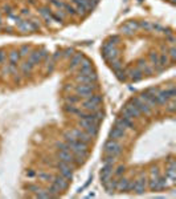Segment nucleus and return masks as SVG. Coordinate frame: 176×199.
<instances>
[{
    "label": "nucleus",
    "instance_id": "de8ad7c7",
    "mask_svg": "<svg viewBox=\"0 0 176 199\" xmlns=\"http://www.w3.org/2000/svg\"><path fill=\"white\" fill-rule=\"evenodd\" d=\"M28 190H32V191H34V193H37V191H40V187L38 186H36V184H30L29 187H28Z\"/></svg>",
    "mask_w": 176,
    "mask_h": 199
},
{
    "label": "nucleus",
    "instance_id": "6ab92c4d",
    "mask_svg": "<svg viewBox=\"0 0 176 199\" xmlns=\"http://www.w3.org/2000/svg\"><path fill=\"white\" fill-rule=\"evenodd\" d=\"M77 81L80 84H95L97 76H83V74H78Z\"/></svg>",
    "mask_w": 176,
    "mask_h": 199
},
{
    "label": "nucleus",
    "instance_id": "f257e3e1",
    "mask_svg": "<svg viewBox=\"0 0 176 199\" xmlns=\"http://www.w3.org/2000/svg\"><path fill=\"white\" fill-rule=\"evenodd\" d=\"M80 126L82 127V130H85L93 138L97 137V134L99 131V122L91 121V119H80Z\"/></svg>",
    "mask_w": 176,
    "mask_h": 199
},
{
    "label": "nucleus",
    "instance_id": "8fccbe9b",
    "mask_svg": "<svg viewBox=\"0 0 176 199\" xmlns=\"http://www.w3.org/2000/svg\"><path fill=\"white\" fill-rule=\"evenodd\" d=\"M27 175H28V176H34V175H36V172H34L33 170H29V171L27 172Z\"/></svg>",
    "mask_w": 176,
    "mask_h": 199
},
{
    "label": "nucleus",
    "instance_id": "6e6552de",
    "mask_svg": "<svg viewBox=\"0 0 176 199\" xmlns=\"http://www.w3.org/2000/svg\"><path fill=\"white\" fill-rule=\"evenodd\" d=\"M122 114H125V116L133 118V119L134 118H140V116H142V113L136 109V106L131 102V101H129V102L125 105V108L122 109Z\"/></svg>",
    "mask_w": 176,
    "mask_h": 199
},
{
    "label": "nucleus",
    "instance_id": "7ed1b4c3",
    "mask_svg": "<svg viewBox=\"0 0 176 199\" xmlns=\"http://www.w3.org/2000/svg\"><path fill=\"white\" fill-rule=\"evenodd\" d=\"M148 187L152 191H159L166 187H168V182H167V178H162V176H152L151 179L148 180Z\"/></svg>",
    "mask_w": 176,
    "mask_h": 199
},
{
    "label": "nucleus",
    "instance_id": "b1692460",
    "mask_svg": "<svg viewBox=\"0 0 176 199\" xmlns=\"http://www.w3.org/2000/svg\"><path fill=\"white\" fill-rule=\"evenodd\" d=\"M150 63H151V65H154V66H158L159 70H162V66L159 65V55H158L156 52L150 53Z\"/></svg>",
    "mask_w": 176,
    "mask_h": 199
},
{
    "label": "nucleus",
    "instance_id": "3c124183",
    "mask_svg": "<svg viewBox=\"0 0 176 199\" xmlns=\"http://www.w3.org/2000/svg\"><path fill=\"white\" fill-rule=\"evenodd\" d=\"M28 2H29L30 4H36V0H28Z\"/></svg>",
    "mask_w": 176,
    "mask_h": 199
},
{
    "label": "nucleus",
    "instance_id": "c85d7f7f",
    "mask_svg": "<svg viewBox=\"0 0 176 199\" xmlns=\"http://www.w3.org/2000/svg\"><path fill=\"white\" fill-rule=\"evenodd\" d=\"M66 104H70V105H77V104H80V96H77V94L68 96V97H66Z\"/></svg>",
    "mask_w": 176,
    "mask_h": 199
},
{
    "label": "nucleus",
    "instance_id": "09e8293b",
    "mask_svg": "<svg viewBox=\"0 0 176 199\" xmlns=\"http://www.w3.org/2000/svg\"><path fill=\"white\" fill-rule=\"evenodd\" d=\"M21 16H30V12H29V10L28 8H24V10H21Z\"/></svg>",
    "mask_w": 176,
    "mask_h": 199
},
{
    "label": "nucleus",
    "instance_id": "473e14b6",
    "mask_svg": "<svg viewBox=\"0 0 176 199\" xmlns=\"http://www.w3.org/2000/svg\"><path fill=\"white\" fill-rule=\"evenodd\" d=\"M29 52H30V47L29 45H21L20 49H19L20 56H28Z\"/></svg>",
    "mask_w": 176,
    "mask_h": 199
},
{
    "label": "nucleus",
    "instance_id": "49530a36",
    "mask_svg": "<svg viewBox=\"0 0 176 199\" xmlns=\"http://www.w3.org/2000/svg\"><path fill=\"white\" fill-rule=\"evenodd\" d=\"M64 52H65V56L66 57H72L74 55V51L72 49V48H68V49H65Z\"/></svg>",
    "mask_w": 176,
    "mask_h": 199
},
{
    "label": "nucleus",
    "instance_id": "4468645a",
    "mask_svg": "<svg viewBox=\"0 0 176 199\" xmlns=\"http://www.w3.org/2000/svg\"><path fill=\"white\" fill-rule=\"evenodd\" d=\"M126 135V130H123V129H119V127H117V126H114L111 130H110V139H119V138H123V137Z\"/></svg>",
    "mask_w": 176,
    "mask_h": 199
},
{
    "label": "nucleus",
    "instance_id": "5701e85b",
    "mask_svg": "<svg viewBox=\"0 0 176 199\" xmlns=\"http://www.w3.org/2000/svg\"><path fill=\"white\" fill-rule=\"evenodd\" d=\"M121 119H122V122L123 123H125V125H126V127H127V129H135V123H134V119L133 118H130V117H127V116H125V114H122V116L119 117Z\"/></svg>",
    "mask_w": 176,
    "mask_h": 199
},
{
    "label": "nucleus",
    "instance_id": "bb28decb",
    "mask_svg": "<svg viewBox=\"0 0 176 199\" xmlns=\"http://www.w3.org/2000/svg\"><path fill=\"white\" fill-rule=\"evenodd\" d=\"M37 176L41 180H46V182H52V179H53V175H52L50 172H46V171H40L37 174Z\"/></svg>",
    "mask_w": 176,
    "mask_h": 199
},
{
    "label": "nucleus",
    "instance_id": "a19ab883",
    "mask_svg": "<svg viewBox=\"0 0 176 199\" xmlns=\"http://www.w3.org/2000/svg\"><path fill=\"white\" fill-rule=\"evenodd\" d=\"M6 60H7V53H6V51L0 49V65H3Z\"/></svg>",
    "mask_w": 176,
    "mask_h": 199
},
{
    "label": "nucleus",
    "instance_id": "c9c22d12",
    "mask_svg": "<svg viewBox=\"0 0 176 199\" xmlns=\"http://www.w3.org/2000/svg\"><path fill=\"white\" fill-rule=\"evenodd\" d=\"M90 66H91V61L87 60L86 57H83V60L81 61V64H80V68H90Z\"/></svg>",
    "mask_w": 176,
    "mask_h": 199
},
{
    "label": "nucleus",
    "instance_id": "2eb2a0df",
    "mask_svg": "<svg viewBox=\"0 0 176 199\" xmlns=\"http://www.w3.org/2000/svg\"><path fill=\"white\" fill-rule=\"evenodd\" d=\"M33 68H34V64L30 60H27V61H24V63L21 64L20 70H21V73H23L24 76H29V74L32 73V69Z\"/></svg>",
    "mask_w": 176,
    "mask_h": 199
},
{
    "label": "nucleus",
    "instance_id": "4be33fe9",
    "mask_svg": "<svg viewBox=\"0 0 176 199\" xmlns=\"http://www.w3.org/2000/svg\"><path fill=\"white\" fill-rule=\"evenodd\" d=\"M117 180H118V179H111V178H110L109 182L103 184V186H105V190H106L109 194L117 191Z\"/></svg>",
    "mask_w": 176,
    "mask_h": 199
},
{
    "label": "nucleus",
    "instance_id": "37998d69",
    "mask_svg": "<svg viewBox=\"0 0 176 199\" xmlns=\"http://www.w3.org/2000/svg\"><path fill=\"white\" fill-rule=\"evenodd\" d=\"M123 172H125V167H123V166H118L114 174H115V176H121V175L123 174Z\"/></svg>",
    "mask_w": 176,
    "mask_h": 199
},
{
    "label": "nucleus",
    "instance_id": "c03bdc74",
    "mask_svg": "<svg viewBox=\"0 0 176 199\" xmlns=\"http://www.w3.org/2000/svg\"><path fill=\"white\" fill-rule=\"evenodd\" d=\"M170 56H171V61H174L175 57H176V49H175V47H171V49H170Z\"/></svg>",
    "mask_w": 176,
    "mask_h": 199
},
{
    "label": "nucleus",
    "instance_id": "1a4fd4ad",
    "mask_svg": "<svg viewBox=\"0 0 176 199\" xmlns=\"http://www.w3.org/2000/svg\"><path fill=\"white\" fill-rule=\"evenodd\" d=\"M52 184H54L57 189L60 190V191H64V190H66L69 187V179L65 178L62 175H53V179H52Z\"/></svg>",
    "mask_w": 176,
    "mask_h": 199
},
{
    "label": "nucleus",
    "instance_id": "58836bf2",
    "mask_svg": "<svg viewBox=\"0 0 176 199\" xmlns=\"http://www.w3.org/2000/svg\"><path fill=\"white\" fill-rule=\"evenodd\" d=\"M56 146H57V149H58V150H70L69 149V145L66 142H58Z\"/></svg>",
    "mask_w": 176,
    "mask_h": 199
},
{
    "label": "nucleus",
    "instance_id": "393cba45",
    "mask_svg": "<svg viewBox=\"0 0 176 199\" xmlns=\"http://www.w3.org/2000/svg\"><path fill=\"white\" fill-rule=\"evenodd\" d=\"M17 73V65L7 64L3 68V74H16Z\"/></svg>",
    "mask_w": 176,
    "mask_h": 199
},
{
    "label": "nucleus",
    "instance_id": "a18cd8bd",
    "mask_svg": "<svg viewBox=\"0 0 176 199\" xmlns=\"http://www.w3.org/2000/svg\"><path fill=\"white\" fill-rule=\"evenodd\" d=\"M160 172H159V169L158 167H152L151 169V176H159Z\"/></svg>",
    "mask_w": 176,
    "mask_h": 199
},
{
    "label": "nucleus",
    "instance_id": "4c0bfd02",
    "mask_svg": "<svg viewBox=\"0 0 176 199\" xmlns=\"http://www.w3.org/2000/svg\"><path fill=\"white\" fill-rule=\"evenodd\" d=\"M126 25H127V27H129V28H131V29H133V31H134V32H135V31H136V29H138V28H139V24H138V23H136V21H129V23H127Z\"/></svg>",
    "mask_w": 176,
    "mask_h": 199
},
{
    "label": "nucleus",
    "instance_id": "f3484780",
    "mask_svg": "<svg viewBox=\"0 0 176 199\" xmlns=\"http://www.w3.org/2000/svg\"><path fill=\"white\" fill-rule=\"evenodd\" d=\"M83 56L82 53H74V55L72 56V59H70V69H74L76 66H80L81 61L83 60Z\"/></svg>",
    "mask_w": 176,
    "mask_h": 199
},
{
    "label": "nucleus",
    "instance_id": "f704fd0d",
    "mask_svg": "<svg viewBox=\"0 0 176 199\" xmlns=\"http://www.w3.org/2000/svg\"><path fill=\"white\" fill-rule=\"evenodd\" d=\"M151 24L152 23H150V21H140L139 28H143V29H146V31H151Z\"/></svg>",
    "mask_w": 176,
    "mask_h": 199
},
{
    "label": "nucleus",
    "instance_id": "0eeeda50",
    "mask_svg": "<svg viewBox=\"0 0 176 199\" xmlns=\"http://www.w3.org/2000/svg\"><path fill=\"white\" fill-rule=\"evenodd\" d=\"M130 101L136 106V109H138L142 114H146V116H148V114L152 113V108L144 102V101L140 98V97H134V98H131Z\"/></svg>",
    "mask_w": 176,
    "mask_h": 199
},
{
    "label": "nucleus",
    "instance_id": "aec40b11",
    "mask_svg": "<svg viewBox=\"0 0 176 199\" xmlns=\"http://www.w3.org/2000/svg\"><path fill=\"white\" fill-rule=\"evenodd\" d=\"M20 53L19 51H12L10 52V55H8V64H12V65H17L20 61Z\"/></svg>",
    "mask_w": 176,
    "mask_h": 199
},
{
    "label": "nucleus",
    "instance_id": "dca6fc26",
    "mask_svg": "<svg viewBox=\"0 0 176 199\" xmlns=\"http://www.w3.org/2000/svg\"><path fill=\"white\" fill-rule=\"evenodd\" d=\"M127 74H129L130 76V78L133 80V81H140V80L143 78V72L140 69H138V68H135V69H131V70H129V72H127Z\"/></svg>",
    "mask_w": 176,
    "mask_h": 199
},
{
    "label": "nucleus",
    "instance_id": "7c9ffc66",
    "mask_svg": "<svg viewBox=\"0 0 176 199\" xmlns=\"http://www.w3.org/2000/svg\"><path fill=\"white\" fill-rule=\"evenodd\" d=\"M49 3L52 4L53 7H56L57 10H61V11H64V2H61V0H49Z\"/></svg>",
    "mask_w": 176,
    "mask_h": 199
},
{
    "label": "nucleus",
    "instance_id": "c756f323",
    "mask_svg": "<svg viewBox=\"0 0 176 199\" xmlns=\"http://www.w3.org/2000/svg\"><path fill=\"white\" fill-rule=\"evenodd\" d=\"M64 12H66V13H69V15H72V16L77 15V12L73 8V6H72V4H68V3L64 4Z\"/></svg>",
    "mask_w": 176,
    "mask_h": 199
},
{
    "label": "nucleus",
    "instance_id": "2f4dec72",
    "mask_svg": "<svg viewBox=\"0 0 176 199\" xmlns=\"http://www.w3.org/2000/svg\"><path fill=\"white\" fill-rule=\"evenodd\" d=\"M115 74H117V77L119 78L121 81H125V80H126V77H127V72H126V70L123 69V68H121L119 70H117V72H115Z\"/></svg>",
    "mask_w": 176,
    "mask_h": 199
},
{
    "label": "nucleus",
    "instance_id": "a878e982",
    "mask_svg": "<svg viewBox=\"0 0 176 199\" xmlns=\"http://www.w3.org/2000/svg\"><path fill=\"white\" fill-rule=\"evenodd\" d=\"M65 110H66L68 113H70V114H74V116H78V113H80V108L78 106H76V105H70V104H66L65 105Z\"/></svg>",
    "mask_w": 176,
    "mask_h": 199
},
{
    "label": "nucleus",
    "instance_id": "20e7f679",
    "mask_svg": "<svg viewBox=\"0 0 176 199\" xmlns=\"http://www.w3.org/2000/svg\"><path fill=\"white\" fill-rule=\"evenodd\" d=\"M58 161V159H57ZM56 167L58 169L60 174L65 176V178H68L69 180L73 178V170H74V166L70 165V163H66V162H62V161H58L56 163Z\"/></svg>",
    "mask_w": 176,
    "mask_h": 199
},
{
    "label": "nucleus",
    "instance_id": "a211bd4d",
    "mask_svg": "<svg viewBox=\"0 0 176 199\" xmlns=\"http://www.w3.org/2000/svg\"><path fill=\"white\" fill-rule=\"evenodd\" d=\"M129 182H130V180L127 178L118 179L117 180V191H122V193L129 191Z\"/></svg>",
    "mask_w": 176,
    "mask_h": 199
},
{
    "label": "nucleus",
    "instance_id": "ddd939ff",
    "mask_svg": "<svg viewBox=\"0 0 176 199\" xmlns=\"http://www.w3.org/2000/svg\"><path fill=\"white\" fill-rule=\"evenodd\" d=\"M146 186H147V179H146V176H140L139 179L135 180L134 191L138 193V194H142V193H144V190H146Z\"/></svg>",
    "mask_w": 176,
    "mask_h": 199
},
{
    "label": "nucleus",
    "instance_id": "cd10ccee",
    "mask_svg": "<svg viewBox=\"0 0 176 199\" xmlns=\"http://www.w3.org/2000/svg\"><path fill=\"white\" fill-rule=\"evenodd\" d=\"M168 61H170V59H168V53H162V55L159 56V65L162 66V68H164V66L168 64Z\"/></svg>",
    "mask_w": 176,
    "mask_h": 199
},
{
    "label": "nucleus",
    "instance_id": "423d86ee",
    "mask_svg": "<svg viewBox=\"0 0 176 199\" xmlns=\"http://www.w3.org/2000/svg\"><path fill=\"white\" fill-rule=\"evenodd\" d=\"M105 153L110 154V155H114V157H118L122 153V146L115 139H109L105 143Z\"/></svg>",
    "mask_w": 176,
    "mask_h": 199
},
{
    "label": "nucleus",
    "instance_id": "9d476101",
    "mask_svg": "<svg viewBox=\"0 0 176 199\" xmlns=\"http://www.w3.org/2000/svg\"><path fill=\"white\" fill-rule=\"evenodd\" d=\"M70 133L73 134V137L78 141H81L83 143H87L89 145L91 142V139H93V137L90 134H87L85 130H81V129H74V130H70Z\"/></svg>",
    "mask_w": 176,
    "mask_h": 199
},
{
    "label": "nucleus",
    "instance_id": "ea45409f",
    "mask_svg": "<svg viewBox=\"0 0 176 199\" xmlns=\"http://www.w3.org/2000/svg\"><path fill=\"white\" fill-rule=\"evenodd\" d=\"M121 31H122V32L125 33V35H133V33H134V31L131 29V28H129V27H127L126 24L122 27V28H121Z\"/></svg>",
    "mask_w": 176,
    "mask_h": 199
},
{
    "label": "nucleus",
    "instance_id": "e433bc0d",
    "mask_svg": "<svg viewBox=\"0 0 176 199\" xmlns=\"http://www.w3.org/2000/svg\"><path fill=\"white\" fill-rule=\"evenodd\" d=\"M115 158H117V157H114V155H110V154H107V155L102 159V161H103V163H115Z\"/></svg>",
    "mask_w": 176,
    "mask_h": 199
},
{
    "label": "nucleus",
    "instance_id": "79ce46f5",
    "mask_svg": "<svg viewBox=\"0 0 176 199\" xmlns=\"http://www.w3.org/2000/svg\"><path fill=\"white\" fill-rule=\"evenodd\" d=\"M3 12H4V13H7L8 16H11L12 13H14V10H12V7H10V6H4Z\"/></svg>",
    "mask_w": 176,
    "mask_h": 199
},
{
    "label": "nucleus",
    "instance_id": "39448f33",
    "mask_svg": "<svg viewBox=\"0 0 176 199\" xmlns=\"http://www.w3.org/2000/svg\"><path fill=\"white\" fill-rule=\"evenodd\" d=\"M49 59H50V56H49V53H48L46 49L34 51V52H32V53L29 55V60L32 61L34 65L40 64V63H42V61H48Z\"/></svg>",
    "mask_w": 176,
    "mask_h": 199
},
{
    "label": "nucleus",
    "instance_id": "412c9836",
    "mask_svg": "<svg viewBox=\"0 0 176 199\" xmlns=\"http://www.w3.org/2000/svg\"><path fill=\"white\" fill-rule=\"evenodd\" d=\"M72 6H73V8L76 10V12L78 13V15H85V13H87L86 10H85V7L80 3V0H72Z\"/></svg>",
    "mask_w": 176,
    "mask_h": 199
},
{
    "label": "nucleus",
    "instance_id": "f03ea898",
    "mask_svg": "<svg viewBox=\"0 0 176 199\" xmlns=\"http://www.w3.org/2000/svg\"><path fill=\"white\" fill-rule=\"evenodd\" d=\"M95 89H97L95 84H80V85L76 86V93H77V96H80V97L89 98Z\"/></svg>",
    "mask_w": 176,
    "mask_h": 199
},
{
    "label": "nucleus",
    "instance_id": "f8f14e48",
    "mask_svg": "<svg viewBox=\"0 0 176 199\" xmlns=\"http://www.w3.org/2000/svg\"><path fill=\"white\" fill-rule=\"evenodd\" d=\"M81 108L83 110H86V112H95V110L99 109V105L97 102H94V101L89 97V98H85V101H82V106H81Z\"/></svg>",
    "mask_w": 176,
    "mask_h": 199
},
{
    "label": "nucleus",
    "instance_id": "72a5a7b5",
    "mask_svg": "<svg viewBox=\"0 0 176 199\" xmlns=\"http://www.w3.org/2000/svg\"><path fill=\"white\" fill-rule=\"evenodd\" d=\"M166 105H167V110H168L170 113H174V112H175L176 106H175V101H174V98H172V100H170Z\"/></svg>",
    "mask_w": 176,
    "mask_h": 199
},
{
    "label": "nucleus",
    "instance_id": "9b49d317",
    "mask_svg": "<svg viewBox=\"0 0 176 199\" xmlns=\"http://www.w3.org/2000/svg\"><path fill=\"white\" fill-rule=\"evenodd\" d=\"M57 158H58V161H62V162H66V163L76 166V163H74V155L70 150H58Z\"/></svg>",
    "mask_w": 176,
    "mask_h": 199
}]
</instances>
